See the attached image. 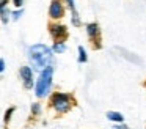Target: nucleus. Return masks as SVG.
I'll use <instances>...</instances> for the list:
<instances>
[{
	"mask_svg": "<svg viewBox=\"0 0 146 129\" xmlns=\"http://www.w3.org/2000/svg\"><path fill=\"white\" fill-rule=\"evenodd\" d=\"M29 57L30 61L33 65L35 71H44L46 68H49L54 60L52 57L50 47H47L46 44H35L29 49Z\"/></svg>",
	"mask_w": 146,
	"mask_h": 129,
	"instance_id": "f257e3e1",
	"label": "nucleus"
},
{
	"mask_svg": "<svg viewBox=\"0 0 146 129\" xmlns=\"http://www.w3.org/2000/svg\"><path fill=\"white\" fill-rule=\"evenodd\" d=\"M52 76H54V68L49 66L44 71H41L38 80H36V87H35V94L38 98H42L50 91L52 87Z\"/></svg>",
	"mask_w": 146,
	"mask_h": 129,
	"instance_id": "f03ea898",
	"label": "nucleus"
},
{
	"mask_svg": "<svg viewBox=\"0 0 146 129\" xmlns=\"http://www.w3.org/2000/svg\"><path fill=\"white\" fill-rule=\"evenodd\" d=\"M52 106H54V109L57 110L58 113H66L68 110L71 109V106H72V99H71V94L68 93H60V91H57V93H54V96H52Z\"/></svg>",
	"mask_w": 146,
	"mask_h": 129,
	"instance_id": "7ed1b4c3",
	"label": "nucleus"
},
{
	"mask_svg": "<svg viewBox=\"0 0 146 129\" xmlns=\"http://www.w3.org/2000/svg\"><path fill=\"white\" fill-rule=\"evenodd\" d=\"M50 35L55 39V43H64L68 38V28L61 24H52L50 25Z\"/></svg>",
	"mask_w": 146,
	"mask_h": 129,
	"instance_id": "20e7f679",
	"label": "nucleus"
},
{
	"mask_svg": "<svg viewBox=\"0 0 146 129\" xmlns=\"http://www.w3.org/2000/svg\"><path fill=\"white\" fill-rule=\"evenodd\" d=\"M21 79L24 80V87L25 88H32L33 87V71L30 66H22L19 71Z\"/></svg>",
	"mask_w": 146,
	"mask_h": 129,
	"instance_id": "39448f33",
	"label": "nucleus"
},
{
	"mask_svg": "<svg viewBox=\"0 0 146 129\" xmlns=\"http://www.w3.org/2000/svg\"><path fill=\"white\" fill-rule=\"evenodd\" d=\"M63 14H64V9H63L61 2L60 0H52L50 8H49V16L52 19H60V17H63Z\"/></svg>",
	"mask_w": 146,
	"mask_h": 129,
	"instance_id": "423d86ee",
	"label": "nucleus"
},
{
	"mask_svg": "<svg viewBox=\"0 0 146 129\" xmlns=\"http://www.w3.org/2000/svg\"><path fill=\"white\" fill-rule=\"evenodd\" d=\"M86 35H88L90 39H93V43H94L96 36H99V25L96 24V22L86 24Z\"/></svg>",
	"mask_w": 146,
	"mask_h": 129,
	"instance_id": "0eeeda50",
	"label": "nucleus"
},
{
	"mask_svg": "<svg viewBox=\"0 0 146 129\" xmlns=\"http://www.w3.org/2000/svg\"><path fill=\"white\" fill-rule=\"evenodd\" d=\"M107 118L110 120V121H116V123L124 121V116L121 115L119 112H107Z\"/></svg>",
	"mask_w": 146,
	"mask_h": 129,
	"instance_id": "6e6552de",
	"label": "nucleus"
},
{
	"mask_svg": "<svg viewBox=\"0 0 146 129\" xmlns=\"http://www.w3.org/2000/svg\"><path fill=\"white\" fill-rule=\"evenodd\" d=\"M52 50H54L55 53H61V52L66 50V44H64V43H55L54 47H52Z\"/></svg>",
	"mask_w": 146,
	"mask_h": 129,
	"instance_id": "1a4fd4ad",
	"label": "nucleus"
},
{
	"mask_svg": "<svg viewBox=\"0 0 146 129\" xmlns=\"http://www.w3.org/2000/svg\"><path fill=\"white\" fill-rule=\"evenodd\" d=\"M86 52L85 49H83V46H79V63H85L86 61Z\"/></svg>",
	"mask_w": 146,
	"mask_h": 129,
	"instance_id": "9d476101",
	"label": "nucleus"
},
{
	"mask_svg": "<svg viewBox=\"0 0 146 129\" xmlns=\"http://www.w3.org/2000/svg\"><path fill=\"white\" fill-rule=\"evenodd\" d=\"M71 21H72V25H76V27H79L82 22H80V19H79V13L74 9L72 11V16H71Z\"/></svg>",
	"mask_w": 146,
	"mask_h": 129,
	"instance_id": "9b49d317",
	"label": "nucleus"
},
{
	"mask_svg": "<svg viewBox=\"0 0 146 129\" xmlns=\"http://www.w3.org/2000/svg\"><path fill=\"white\" fill-rule=\"evenodd\" d=\"M32 113L33 115H39L41 113V104H38V102L32 104Z\"/></svg>",
	"mask_w": 146,
	"mask_h": 129,
	"instance_id": "f8f14e48",
	"label": "nucleus"
},
{
	"mask_svg": "<svg viewBox=\"0 0 146 129\" xmlns=\"http://www.w3.org/2000/svg\"><path fill=\"white\" fill-rule=\"evenodd\" d=\"M8 14H10V11L7 8H2V24H7L8 22Z\"/></svg>",
	"mask_w": 146,
	"mask_h": 129,
	"instance_id": "ddd939ff",
	"label": "nucleus"
},
{
	"mask_svg": "<svg viewBox=\"0 0 146 129\" xmlns=\"http://www.w3.org/2000/svg\"><path fill=\"white\" fill-rule=\"evenodd\" d=\"M14 110H16V109H14V107H10V109H8L7 110V113H5V121H10V118H11V115H13V112H14Z\"/></svg>",
	"mask_w": 146,
	"mask_h": 129,
	"instance_id": "4468645a",
	"label": "nucleus"
},
{
	"mask_svg": "<svg viewBox=\"0 0 146 129\" xmlns=\"http://www.w3.org/2000/svg\"><path fill=\"white\" fill-rule=\"evenodd\" d=\"M21 16H22V9H17V11L13 13V19H19Z\"/></svg>",
	"mask_w": 146,
	"mask_h": 129,
	"instance_id": "2eb2a0df",
	"label": "nucleus"
},
{
	"mask_svg": "<svg viewBox=\"0 0 146 129\" xmlns=\"http://www.w3.org/2000/svg\"><path fill=\"white\" fill-rule=\"evenodd\" d=\"M66 3H68V6L71 8V11H74V9H76V5H74V0H66Z\"/></svg>",
	"mask_w": 146,
	"mask_h": 129,
	"instance_id": "dca6fc26",
	"label": "nucleus"
},
{
	"mask_svg": "<svg viewBox=\"0 0 146 129\" xmlns=\"http://www.w3.org/2000/svg\"><path fill=\"white\" fill-rule=\"evenodd\" d=\"M22 2H24V0H13L14 6H17V8H19V6H22Z\"/></svg>",
	"mask_w": 146,
	"mask_h": 129,
	"instance_id": "f3484780",
	"label": "nucleus"
},
{
	"mask_svg": "<svg viewBox=\"0 0 146 129\" xmlns=\"http://www.w3.org/2000/svg\"><path fill=\"white\" fill-rule=\"evenodd\" d=\"M0 71H2V72L5 71V60H3V58L0 60Z\"/></svg>",
	"mask_w": 146,
	"mask_h": 129,
	"instance_id": "a211bd4d",
	"label": "nucleus"
},
{
	"mask_svg": "<svg viewBox=\"0 0 146 129\" xmlns=\"http://www.w3.org/2000/svg\"><path fill=\"white\" fill-rule=\"evenodd\" d=\"M113 129H129L127 126H123V124H116V126H113Z\"/></svg>",
	"mask_w": 146,
	"mask_h": 129,
	"instance_id": "6ab92c4d",
	"label": "nucleus"
},
{
	"mask_svg": "<svg viewBox=\"0 0 146 129\" xmlns=\"http://www.w3.org/2000/svg\"><path fill=\"white\" fill-rule=\"evenodd\" d=\"M7 3H8V0H0V6L2 8H7Z\"/></svg>",
	"mask_w": 146,
	"mask_h": 129,
	"instance_id": "aec40b11",
	"label": "nucleus"
}]
</instances>
